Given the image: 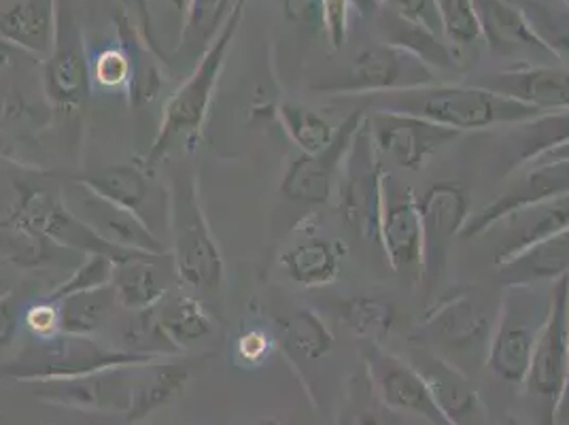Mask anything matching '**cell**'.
I'll use <instances>...</instances> for the list:
<instances>
[{
	"mask_svg": "<svg viewBox=\"0 0 569 425\" xmlns=\"http://www.w3.org/2000/svg\"><path fill=\"white\" fill-rule=\"evenodd\" d=\"M349 247L345 240L307 233L302 240L289 245L279 258L284 277L305 289L332 285L345 266Z\"/></svg>",
	"mask_w": 569,
	"mask_h": 425,
	"instance_id": "d4e9b609",
	"label": "cell"
},
{
	"mask_svg": "<svg viewBox=\"0 0 569 425\" xmlns=\"http://www.w3.org/2000/svg\"><path fill=\"white\" fill-rule=\"evenodd\" d=\"M118 347L126 352H132V354L149 355V357L183 355L168 338L156 308L128 310V317L123 319V324L119 328Z\"/></svg>",
	"mask_w": 569,
	"mask_h": 425,
	"instance_id": "74e56055",
	"label": "cell"
},
{
	"mask_svg": "<svg viewBox=\"0 0 569 425\" xmlns=\"http://www.w3.org/2000/svg\"><path fill=\"white\" fill-rule=\"evenodd\" d=\"M90 72L92 86L100 90H128L132 65L126 49L118 43L90 56Z\"/></svg>",
	"mask_w": 569,
	"mask_h": 425,
	"instance_id": "b9f144b4",
	"label": "cell"
},
{
	"mask_svg": "<svg viewBox=\"0 0 569 425\" xmlns=\"http://www.w3.org/2000/svg\"><path fill=\"white\" fill-rule=\"evenodd\" d=\"M279 422V419H263V422H258V424H251V425H274Z\"/></svg>",
	"mask_w": 569,
	"mask_h": 425,
	"instance_id": "94428289",
	"label": "cell"
},
{
	"mask_svg": "<svg viewBox=\"0 0 569 425\" xmlns=\"http://www.w3.org/2000/svg\"><path fill=\"white\" fill-rule=\"evenodd\" d=\"M366 119L357 130L356 141L345 158L336 196L338 211L342 215L345 224L357 237L380 249V217L387 168L370 139Z\"/></svg>",
	"mask_w": 569,
	"mask_h": 425,
	"instance_id": "ba28073f",
	"label": "cell"
},
{
	"mask_svg": "<svg viewBox=\"0 0 569 425\" xmlns=\"http://www.w3.org/2000/svg\"><path fill=\"white\" fill-rule=\"evenodd\" d=\"M116 28H118V43L126 49L132 65V75H130L126 95L132 109H142L162 95L167 79L160 62H167V60L160 53H156L153 48L144 41L139 26L132 22L128 9L123 7L118 9Z\"/></svg>",
	"mask_w": 569,
	"mask_h": 425,
	"instance_id": "4316f807",
	"label": "cell"
},
{
	"mask_svg": "<svg viewBox=\"0 0 569 425\" xmlns=\"http://www.w3.org/2000/svg\"><path fill=\"white\" fill-rule=\"evenodd\" d=\"M366 121L380 160L400 170H423L438 151L461 139L457 130L402 111L368 107Z\"/></svg>",
	"mask_w": 569,
	"mask_h": 425,
	"instance_id": "7c38bea8",
	"label": "cell"
},
{
	"mask_svg": "<svg viewBox=\"0 0 569 425\" xmlns=\"http://www.w3.org/2000/svg\"><path fill=\"white\" fill-rule=\"evenodd\" d=\"M426 380L427 389L449 425H485L487 411L468 373L426 347L408 359Z\"/></svg>",
	"mask_w": 569,
	"mask_h": 425,
	"instance_id": "d6986e66",
	"label": "cell"
},
{
	"mask_svg": "<svg viewBox=\"0 0 569 425\" xmlns=\"http://www.w3.org/2000/svg\"><path fill=\"white\" fill-rule=\"evenodd\" d=\"M58 0H18L0 13V39L43 62L53 48Z\"/></svg>",
	"mask_w": 569,
	"mask_h": 425,
	"instance_id": "484cf974",
	"label": "cell"
},
{
	"mask_svg": "<svg viewBox=\"0 0 569 425\" xmlns=\"http://www.w3.org/2000/svg\"><path fill=\"white\" fill-rule=\"evenodd\" d=\"M151 177L153 172H149L141 162H118L102 166L79 179L107 200L142 217V211L147 209L153 194Z\"/></svg>",
	"mask_w": 569,
	"mask_h": 425,
	"instance_id": "f546056e",
	"label": "cell"
},
{
	"mask_svg": "<svg viewBox=\"0 0 569 425\" xmlns=\"http://www.w3.org/2000/svg\"><path fill=\"white\" fill-rule=\"evenodd\" d=\"M284 11L296 24L312 30L323 28V2L321 0H284Z\"/></svg>",
	"mask_w": 569,
	"mask_h": 425,
	"instance_id": "681fc988",
	"label": "cell"
},
{
	"mask_svg": "<svg viewBox=\"0 0 569 425\" xmlns=\"http://www.w3.org/2000/svg\"><path fill=\"white\" fill-rule=\"evenodd\" d=\"M372 109L402 111L417 118L429 119L457 132H478L489 128H506L538 118L542 111L496 95L487 88L466 83H431L412 90H398L368 98Z\"/></svg>",
	"mask_w": 569,
	"mask_h": 425,
	"instance_id": "3957f363",
	"label": "cell"
},
{
	"mask_svg": "<svg viewBox=\"0 0 569 425\" xmlns=\"http://www.w3.org/2000/svg\"><path fill=\"white\" fill-rule=\"evenodd\" d=\"M0 160L13 162V165H22V162L16 158V151L7 145V141H2V139H0Z\"/></svg>",
	"mask_w": 569,
	"mask_h": 425,
	"instance_id": "11a10c76",
	"label": "cell"
},
{
	"mask_svg": "<svg viewBox=\"0 0 569 425\" xmlns=\"http://www.w3.org/2000/svg\"><path fill=\"white\" fill-rule=\"evenodd\" d=\"M550 310V285H503L487 368L496 377L522 385Z\"/></svg>",
	"mask_w": 569,
	"mask_h": 425,
	"instance_id": "52a82bcc",
	"label": "cell"
},
{
	"mask_svg": "<svg viewBox=\"0 0 569 425\" xmlns=\"http://www.w3.org/2000/svg\"><path fill=\"white\" fill-rule=\"evenodd\" d=\"M24 326L32 338H49L62 332L60 305L51 300H39L24 308Z\"/></svg>",
	"mask_w": 569,
	"mask_h": 425,
	"instance_id": "bcb514c9",
	"label": "cell"
},
{
	"mask_svg": "<svg viewBox=\"0 0 569 425\" xmlns=\"http://www.w3.org/2000/svg\"><path fill=\"white\" fill-rule=\"evenodd\" d=\"M60 194L67 209L109 245L126 251L168 254L164 240L151 230V226L142 217L107 200L81 179L64 184Z\"/></svg>",
	"mask_w": 569,
	"mask_h": 425,
	"instance_id": "2e32d148",
	"label": "cell"
},
{
	"mask_svg": "<svg viewBox=\"0 0 569 425\" xmlns=\"http://www.w3.org/2000/svg\"><path fill=\"white\" fill-rule=\"evenodd\" d=\"M132 11H134V22L139 26V30H141L144 41L153 48L156 53H160V56L164 58L162 49L158 48V43H156V39H153V24H151V9H149V0H132ZM164 60H167V58H164Z\"/></svg>",
	"mask_w": 569,
	"mask_h": 425,
	"instance_id": "f907efd6",
	"label": "cell"
},
{
	"mask_svg": "<svg viewBox=\"0 0 569 425\" xmlns=\"http://www.w3.org/2000/svg\"><path fill=\"white\" fill-rule=\"evenodd\" d=\"M274 425H281V422H277V424H274Z\"/></svg>",
	"mask_w": 569,
	"mask_h": 425,
	"instance_id": "6125c7cd",
	"label": "cell"
},
{
	"mask_svg": "<svg viewBox=\"0 0 569 425\" xmlns=\"http://www.w3.org/2000/svg\"><path fill=\"white\" fill-rule=\"evenodd\" d=\"M566 2H568V4H569V0H566Z\"/></svg>",
	"mask_w": 569,
	"mask_h": 425,
	"instance_id": "be15d7a7",
	"label": "cell"
},
{
	"mask_svg": "<svg viewBox=\"0 0 569 425\" xmlns=\"http://www.w3.org/2000/svg\"><path fill=\"white\" fill-rule=\"evenodd\" d=\"M566 228H569V196H561L510 212L482 237L496 238L493 264L499 266Z\"/></svg>",
	"mask_w": 569,
	"mask_h": 425,
	"instance_id": "7402d4cb",
	"label": "cell"
},
{
	"mask_svg": "<svg viewBox=\"0 0 569 425\" xmlns=\"http://www.w3.org/2000/svg\"><path fill=\"white\" fill-rule=\"evenodd\" d=\"M13 289V285H11V281L0 273V296H4V294H9Z\"/></svg>",
	"mask_w": 569,
	"mask_h": 425,
	"instance_id": "6f0895ef",
	"label": "cell"
},
{
	"mask_svg": "<svg viewBox=\"0 0 569 425\" xmlns=\"http://www.w3.org/2000/svg\"><path fill=\"white\" fill-rule=\"evenodd\" d=\"M323 2V30L336 51L342 49L349 34V18L353 11L351 0H321Z\"/></svg>",
	"mask_w": 569,
	"mask_h": 425,
	"instance_id": "7dc6e473",
	"label": "cell"
},
{
	"mask_svg": "<svg viewBox=\"0 0 569 425\" xmlns=\"http://www.w3.org/2000/svg\"><path fill=\"white\" fill-rule=\"evenodd\" d=\"M569 373V275L550 285V310L538 338L522 392L545 408L542 425H555Z\"/></svg>",
	"mask_w": 569,
	"mask_h": 425,
	"instance_id": "30bf717a",
	"label": "cell"
},
{
	"mask_svg": "<svg viewBox=\"0 0 569 425\" xmlns=\"http://www.w3.org/2000/svg\"><path fill=\"white\" fill-rule=\"evenodd\" d=\"M16 56H24V53H22V51H18L16 48H11L9 43H4V41L0 39V58H2V62L11 60V58H16Z\"/></svg>",
	"mask_w": 569,
	"mask_h": 425,
	"instance_id": "9f6ffc18",
	"label": "cell"
},
{
	"mask_svg": "<svg viewBox=\"0 0 569 425\" xmlns=\"http://www.w3.org/2000/svg\"><path fill=\"white\" fill-rule=\"evenodd\" d=\"M232 7L234 0H190L186 22L177 39V51L191 58L196 65L230 18Z\"/></svg>",
	"mask_w": 569,
	"mask_h": 425,
	"instance_id": "d590c367",
	"label": "cell"
},
{
	"mask_svg": "<svg viewBox=\"0 0 569 425\" xmlns=\"http://www.w3.org/2000/svg\"><path fill=\"white\" fill-rule=\"evenodd\" d=\"M377 20L385 43L412 53L431 71H455L459 67L457 49H452L445 37L431 32L426 26L408 22L385 7L380 9Z\"/></svg>",
	"mask_w": 569,
	"mask_h": 425,
	"instance_id": "f1b7e54d",
	"label": "cell"
},
{
	"mask_svg": "<svg viewBox=\"0 0 569 425\" xmlns=\"http://www.w3.org/2000/svg\"><path fill=\"white\" fill-rule=\"evenodd\" d=\"M361 366L380 402L398 415H408L429 425H449L438 411L419 370L385 345L361 343Z\"/></svg>",
	"mask_w": 569,
	"mask_h": 425,
	"instance_id": "e0dca14e",
	"label": "cell"
},
{
	"mask_svg": "<svg viewBox=\"0 0 569 425\" xmlns=\"http://www.w3.org/2000/svg\"><path fill=\"white\" fill-rule=\"evenodd\" d=\"M277 343L300 362H317L332 354V330L312 308H296L277 322Z\"/></svg>",
	"mask_w": 569,
	"mask_h": 425,
	"instance_id": "1f68e13d",
	"label": "cell"
},
{
	"mask_svg": "<svg viewBox=\"0 0 569 425\" xmlns=\"http://www.w3.org/2000/svg\"><path fill=\"white\" fill-rule=\"evenodd\" d=\"M470 83L521 100L542 113L569 111V69L561 65H515L503 71L475 77Z\"/></svg>",
	"mask_w": 569,
	"mask_h": 425,
	"instance_id": "44dd1931",
	"label": "cell"
},
{
	"mask_svg": "<svg viewBox=\"0 0 569 425\" xmlns=\"http://www.w3.org/2000/svg\"><path fill=\"white\" fill-rule=\"evenodd\" d=\"M423 226V284L427 289L445 275L452 243L472 215L470 191L461 181H440L419 196Z\"/></svg>",
	"mask_w": 569,
	"mask_h": 425,
	"instance_id": "5bb4252c",
	"label": "cell"
},
{
	"mask_svg": "<svg viewBox=\"0 0 569 425\" xmlns=\"http://www.w3.org/2000/svg\"><path fill=\"white\" fill-rule=\"evenodd\" d=\"M506 128L510 130H506V139L501 142L499 166L501 175L510 177L569 141V111L540 113L538 118Z\"/></svg>",
	"mask_w": 569,
	"mask_h": 425,
	"instance_id": "cb8c5ba5",
	"label": "cell"
},
{
	"mask_svg": "<svg viewBox=\"0 0 569 425\" xmlns=\"http://www.w3.org/2000/svg\"><path fill=\"white\" fill-rule=\"evenodd\" d=\"M170 279L177 281L170 254H132L116 264L113 289L119 307L126 310L156 308L170 294Z\"/></svg>",
	"mask_w": 569,
	"mask_h": 425,
	"instance_id": "603a6c76",
	"label": "cell"
},
{
	"mask_svg": "<svg viewBox=\"0 0 569 425\" xmlns=\"http://www.w3.org/2000/svg\"><path fill=\"white\" fill-rule=\"evenodd\" d=\"M279 347L274 332L260 330V328H251V330H242L232 343V357L234 364L240 368H260L263 366L272 352Z\"/></svg>",
	"mask_w": 569,
	"mask_h": 425,
	"instance_id": "7bdbcfd3",
	"label": "cell"
},
{
	"mask_svg": "<svg viewBox=\"0 0 569 425\" xmlns=\"http://www.w3.org/2000/svg\"><path fill=\"white\" fill-rule=\"evenodd\" d=\"M190 383V364L177 357H158L142 364L113 366L86 377L37 383L39 401L102 417H121L134 425L177 401Z\"/></svg>",
	"mask_w": 569,
	"mask_h": 425,
	"instance_id": "6da1fadb",
	"label": "cell"
},
{
	"mask_svg": "<svg viewBox=\"0 0 569 425\" xmlns=\"http://www.w3.org/2000/svg\"><path fill=\"white\" fill-rule=\"evenodd\" d=\"M503 425H531V424H527V422H519V419H515V417H510V419H508V422H506V424Z\"/></svg>",
	"mask_w": 569,
	"mask_h": 425,
	"instance_id": "91938a15",
	"label": "cell"
},
{
	"mask_svg": "<svg viewBox=\"0 0 569 425\" xmlns=\"http://www.w3.org/2000/svg\"><path fill=\"white\" fill-rule=\"evenodd\" d=\"M43 65V90L56 111L71 113L86 105L92 95L90 51L86 48L83 28L71 9L58 0L53 48Z\"/></svg>",
	"mask_w": 569,
	"mask_h": 425,
	"instance_id": "8fae6325",
	"label": "cell"
},
{
	"mask_svg": "<svg viewBox=\"0 0 569 425\" xmlns=\"http://www.w3.org/2000/svg\"><path fill=\"white\" fill-rule=\"evenodd\" d=\"M287 137L298 147L300 154H319L332 142L336 128L321 113L305 105L283 102L277 107Z\"/></svg>",
	"mask_w": 569,
	"mask_h": 425,
	"instance_id": "f35d334b",
	"label": "cell"
},
{
	"mask_svg": "<svg viewBox=\"0 0 569 425\" xmlns=\"http://www.w3.org/2000/svg\"><path fill=\"white\" fill-rule=\"evenodd\" d=\"M158 357L132 354L96 336L60 332L49 338H32L24 349L0 364V380L51 383L86 377L104 368L142 364Z\"/></svg>",
	"mask_w": 569,
	"mask_h": 425,
	"instance_id": "8992f818",
	"label": "cell"
},
{
	"mask_svg": "<svg viewBox=\"0 0 569 425\" xmlns=\"http://www.w3.org/2000/svg\"><path fill=\"white\" fill-rule=\"evenodd\" d=\"M380 251L412 287L423 284V226L419 196L389 170L385 175Z\"/></svg>",
	"mask_w": 569,
	"mask_h": 425,
	"instance_id": "4fadbf2b",
	"label": "cell"
},
{
	"mask_svg": "<svg viewBox=\"0 0 569 425\" xmlns=\"http://www.w3.org/2000/svg\"><path fill=\"white\" fill-rule=\"evenodd\" d=\"M533 34L561 67L569 69V4L566 0H512Z\"/></svg>",
	"mask_w": 569,
	"mask_h": 425,
	"instance_id": "e575fe53",
	"label": "cell"
},
{
	"mask_svg": "<svg viewBox=\"0 0 569 425\" xmlns=\"http://www.w3.org/2000/svg\"><path fill=\"white\" fill-rule=\"evenodd\" d=\"M162 2H167L168 7L177 13V22H179V32H181V28H183V22H186V16H188V9H190V0H162ZM179 39V37H177Z\"/></svg>",
	"mask_w": 569,
	"mask_h": 425,
	"instance_id": "f5cc1de1",
	"label": "cell"
},
{
	"mask_svg": "<svg viewBox=\"0 0 569 425\" xmlns=\"http://www.w3.org/2000/svg\"><path fill=\"white\" fill-rule=\"evenodd\" d=\"M436 83V72L419 58L389 43H370L357 49L349 69L336 81L312 86L319 95L370 96L412 90Z\"/></svg>",
	"mask_w": 569,
	"mask_h": 425,
	"instance_id": "9c48e42d",
	"label": "cell"
},
{
	"mask_svg": "<svg viewBox=\"0 0 569 425\" xmlns=\"http://www.w3.org/2000/svg\"><path fill=\"white\" fill-rule=\"evenodd\" d=\"M442 34L455 48H476L482 43V28L475 0H433Z\"/></svg>",
	"mask_w": 569,
	"mask_h": 425,
	"instance_id": "ab89813d",
	"label": "cell"
},
{
	"mask_svg": "<svg viewBox=\"0 0 569 425\" xmlns=\"http://www.w3.org/2000/svg\"><path fill=\"white\" fill-rule=\"evenodd\" d=\"M555 425H569V373L568 380H566V389H563V396H561L559 406H557Z\"/></svg>",
	"mask_w": 569,
	"mask_h": 425,
	"instance_id": "816d5d0a",
	"label": "cell"
},
{
	"mask_svg": "<svg viewBox=\"0 0 569 425\" xmlns=\"http://www.w3.org/2000/svg\"><path fill=\"white\" fill-rule=\"evenodd\" d=\"M382 7L408 22L426 26L431 32L445 37L433 0H382Z\"/></svg>",
	"mask_w": 569,
	"mask_h": 425,
	"instance_id": "f6af8a7d",
	"label": "cell"
},
{
	"mask_svg": "<svg viewBox=\"0 0 569 425\" xmlns=\"http://www.w3.org/2000/svg\"><path fill=\"white\" fill-rule=\"evenodd\" d=\"M247 2L249 0H234L232 13L221 26L213 43L198 58L186 83L164 102L158 132L141 160L149 172H156V168L167 160L174 147L186 154H193L198 149L217 83L247 13Z\"/></svg>",
	"mask_w": 569,
	"mask_h": 425,
	"instance_id": "7a4b0ae2",
	"label": "cell"
},
{
	"mask_svg": "<svg viewBox=\"0 0 569 425\" xmlns=\"http://www.w3.org/2000/svg\"><path fill=\"white\" fill-rule=\"evenodd\" d=\"M168 228L170 260L177 284L200 300L219 294L226 264L213 237L211 224L200 202L198 179L188 168L172 172L168 184Z\"/></svg>",
	"mask_w": 569,
	"mask_h": 425,
	"instance_id": "277c9868",
	"label": "cell"
},
{
	"mask_svg": "<svg viewBox=\"0 0 569 425\" xmlns=\"http://www.w3.org/2000/svg\"><path fill=\"white\" fill-rule=\"evenodd\" d=\"M49 243L26 237L18 230H4L0 228V258L16 261L22 266H37L46 258V247Z\"/></svg>",
	"mask_w": 569,
	"mask_h": 425,
	"instance_id": "ee69618b",
	"label": "cell"
},
{
	"mask_svg": "<svg viewBox=\"0 0 569 425\" xmlns=\"http://www.w3.org/2000/svg\"><path fill=\"white\" fill-rule=\"evenodd\" d=\"M368 116V107H359L340 121L332 142L319 154H298L284 168L281 194L300 205H328L338 188L345 158L356 141L357 130Z\"/></svg>",
	"mask_w": 569,
	"mask_h": 425,
	"instance_id": "9a60e30c",
	"label": "cell"
},
{
	"mask_svg": "<svg viewBox=\"0 0 569 425\" xmlns=\"http://www.w3.org/2000/svg\"><path fill=\"white\" fill-rule=\"evenodd\" d=\"M498 308L499 305L491 307L487 296L476 289H457L427 308L412 328L410 340L449 359L461 370L466 364H487Z\"/></svg>",
	"mask_w": 569,
	"mask_h": 425,
	"instance_id": "5b68a950",
	"label": "cell"
},
{
	"mask_svg": "<svg viewBox=\"0 0 569 425\" xmlns=\"http://www.w3.org/2000/svg\"><path fill=\"white\" fill-rule=\"evenodd\" d=\"M60 324L62 332L79 336H96L116 315L118 296L113 285H104L90 291L72 294L60 300Z\"/></svg>",
	"mask_w": 569,
	"mask_h": 425,
	"instance_id": "836d02e7",
	"label": "cell"
},
{
	"mask_svg": "<svg viewBox=\"0 0 569 425\" xmlns=\"http://www.w3.org/2000/svg\"><path fill=\"white\" fill-rule=\"evenodd\" d=\"M561 196H569V160L525 166L515 172L508 188L499 191L491 202L478 211H472L461 230V238H480L510 212Z\"/></svg>",
	"mask_w": 569,
	"mask_h": 425,
	"instance_id": "ac0fdd59",
	"label": "cell"
},
{
	"mask_svg": "<svg viewBox=\"0 0 569 425\" xmlns=\"http://www.w3.org/2000/svg\"><path fill=\"white\" fill-rule=\"evenodd\" d=\"M116 264L118 261L109 258V256L88 254L83 261L72 270L71 275L64 281L56 285L46 298L51 300V303H60V300L69 298L72 294H81V291H90V289L111 285Z\"/></svg>",
	"mask_w": 569,
	"mask_h": 425,
	"instance_id": "60d3db41",
	"label": "cell"
},
{
	"mask_svg": "<svg viewBox=\"0 0 569 425\" xmlns=\"http://www.w3.org/2000/svg\"><path fill=\"white\" fill-rule=\"evenodd\" d=\"M24 308L13 289L0 296V349H7L16 343L18 332L24 324Z\"/></svg>",
	"mask_w": 569,
	"mask_h": 425,
	"instance_id": "c3c4849f",
	"label": "cell"
},
{
	"mask_svg": "<svg viewBox=\"0 0 569 425\" xmlns=\"http://www.w3.org/2000/svg\"><path fill=\"white\" fill-rule=\"evenodd\" d=\"M338 319L347 330L353 332L361 343L385 345L393 332L398 308L385 296H351L336 305Z\"/></svg>",
	"mask_w": 569,
	"mask_h": 425,
	"instance_id": "d6a6232c",
	"label": "cell"
},
{
	"mask_svg": "<svg viewBox=\"0 0 569 425\" xmlns=\"http://www.w3.org/2000/svg\"><path fill=\"white\" fill-rule=\"evenodd\" d=\"M333 425H400L398 413L380 402L363 366L349 377L342 394V404Z\"/></svg>",
	"mask_w": 569,
	"mask_h": 425,
	"instance_id": "8d00e7d4",
	"label": "cell"
},
{
	"mask_svg": "<svg viewBox=\"0 0 569 425\" xmlns=\"http://www.w3.org/2000/svg\"><path fill=\"white\" fill-rule=\"evenodd\" d=\"M482 28V41L499 58L522 60L521 65H559L527 24L521 9L512 0H475Z\"/></svg>",
	"mask_w": 569,
	"mask_h": 425,
	"instance_id": "ffe728a7",
	"label": "cell"
},
{
	"mask_svg": "<svg viewBox=\"0 0 569 425\" xmlns=\"http://www.w3.org/2000/svg\"><path fill=\"white\" fill-rule=\"evenodd\" d=\"M563 160H569V141L559 145V147L552 149V151H548L546 156H542V158L536 160V162H563ZM536 162H533V165H536Z\"/></svg>",
	"mask_w": 569,
	"mask_h": 425,
	"instance_id": "db71d44e",
	"label": "cell"
},
{
	"mask_svg": "<svg viewBox=\"0 0 569 425\" xmlns=\"http://www.w3.org/2000/svg\"><path fill=\"white\" fill-rule=\"evenodd\" d=\"M160 324L174 343V347L183 354L214 334V319L204 300L196 298L193 294H174L156 307Z\"/></svg>",
	"mask_w": 569,
	"mask_h": 425,
	"instance_id": "4dcf8cb0",
	"label": "cell"
},
{
	"mask_svg": "<svg viewBox=\"0 0 569 425\" xmlns=\"http://www.w3.org/2000/svg\"><path fill=\"white\" fill-rule=\"evenodd\" d=\"M48 425H56V424H48Z\"/></svg>",
	"mask_w": 569,
	"mask_h": 425,
	"instance_id": "e7e4bbea",
	"label": "cell"
},
{
	"mask_svg": "<svg viewBox=\"0 0 569 425\" xmlns=\"http://www.w3.org/2000/svg\"><path fill=\"white\" fill-rule=\"evenodd\" d=\"M118 4L119 7H123V9H128V11L132 9V0H118Z\"/></svg>",
	"mask_w": 569,
	"mask_h": 425,
	"instance_id": "680465c9",
	"label": "cell"
},
{
	"mask_svg": "<svg viewBox=\"0 0 569 425\" xmlns=\"http://www.w3.org/2000/svg\"><path fill=\"white\" fill-rule=\"evenodd\" d=\"M503 285H552L569 275V228L496 266Z\"/></svg>",
	"mask_w": 569,
	"mask_h": 425,
	"instance_id": "83f0119b",
	"label": "cell"
}]
</instances>
